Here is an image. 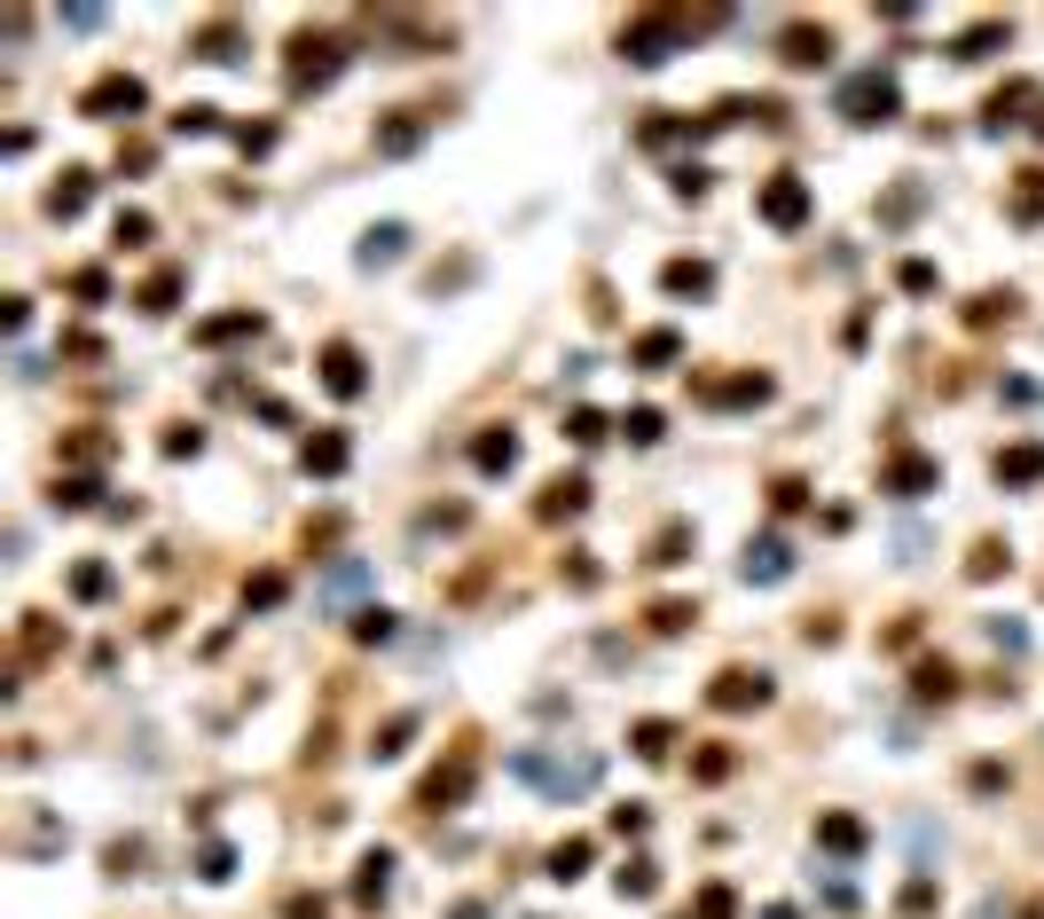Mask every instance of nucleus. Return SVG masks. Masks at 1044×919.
<instances>
[{
    "mask_svg": "<svg viewBox=\"0 0 1044 919\" xmlns=\"http://www.w3.org/2000/svg\"><path fill=\"white\" fill-rule=\"evenodd\" d=\"M71 590H79V598H103V590H111V574H103V566H79V574H71Z\"/></svg>",
    "mask_w": 1044,
    "mask_h": 919,
    "instance_id": "obj_30",
    "label": "nucleus"
},
{
    "mask_svg": "<svg viewBox=\"0 0 1044 919\" xmlns=\"http://www.w3.org/2000/svg\"><path fill=\"white\" fill-rule=\"evenodd\" d=\"M393 252H401V228H378V236H370V252H362V260H393Z\"/></svg>",
    "mask_w": 1044,
    "mask_h": 919,
    "instance_id": "obj_35",
    "label": "nucleus"
},
{
    "mask_svg": "<svg viewBox=\"0 0 1044 919\" xmlns=\"http://www.w3.org/2000/svg\"><path fill=\"white\" fill-rule=\"evenodd\" d=\"M472 456H479V472H510V464H518V441H510V433H487Z\"/></svg>",
    "mask_w": 1044,
    "mask_h": 919,
    "instance_id": "obj_14",
    "label": "nucleus"
},
{
    "mask_svg": "<svg viewBox=\"0 0 1044 919\" xmlns=\"http://www.w3.org/2000/svg\"><path fill=\"white\" fill-rule=\"evenodd\" d=\"M1036 134H1044V118H1036Z\"/></svg>",
    "mask_w": 1044,
    "mask_h": 919,
    "instance_id": "obj_37",
    "label": "nucleus"
},
{
    "mask_svg": "<svg viewBox=\"0 0 1044 919\" xmlns=\"http://www.w3.org/2000/svg\"><path fill=\"white\" fill-rule=\"evenodd\" d=\"M668 739H675L668 723H637V755H652V763H660V755H668Z\"/></svg>",
    "mask_w": 1044,
    "mask_h": 919,
    "instance_id": "obj_28",
    "label": "nucleus"
},
{
    "mask_svg": "<svg viewBox=\"0 0 1044 919\" xmlns=\"http://www.w3.org/2000/svg\"><path fill=\"white\" fill-rule=\"evenodd\" d=\"M777 48H786L794 71H817V63L833 55V32H825V24H786V40H777Z\"/></svg>",
    "mask_w": 1044,
    "mask_h": 919,
    "instance_id": "obj_4",
    "label": "nucleus"
},
{
    "mask_svg": "<svg viewBox=\"0 0 1044 919\" xmlns=\"http://www.w3.org/2000/svg\"><path fill=\"white\" fill-rule=\"evenodd\" d=\"M86 111H142V79H126V71L95 79V87H86Z\"/></svg>",
    "mask_w": 1044,
    "mask_h": 919,
    "instance_id": "obj_6",
    "label": "nucleus"
},
{
    "mask_svg": "<svg viewBox=\"0 0 1044 919\" xmlns=\"http://www.w3.org/2000/svg\"><path fill=\"white\" fill-rule=\"evenodd\" d=\"M817 833H825V849H840V857H848V849H864V825H856V817H825Z\"/></svg>",
    "mask_w": 1044,
    "mask_h": 919,
    "instance_id": "obj_17",
    "label": "nucleus"
},
{
    "mask_svg": "<svg viewBox=\"0 0 1044 919\" xmlns=\"http://www.w3.org/2000/svg\"><path fill=\"white\" fill-rule=\"evenodd\" d=\"M675 32H683V17H644V24L629 32V63H660Z\"/></svg>",
    "mask_w": 1044,
    "mask_h": 919,
    "instance_id": "obj_5",
    "label": "nucleus"
},
{
    "mask_svg": "<svg viewBox=\"0 0 1044 919\" xmlns=\"http://www.w3.org/2000/svg\"><path fill=\"white\" fill-rule=\"evenodd\" d=\"M322 385L330 393H362V354L354 347H322Z\"/></svg>",
    "mask_w": 1044,
    "mask_h": 919,
    "instance_id": "obj_7",
    "label": "nucleus"
},
{
    "mask_svg": "<svg viewBox=\"0 0 1044 919\" xmlns=\"http://www.w3.org/2000/svg\"><path fill=\"white\" fill-rule=\"evenodd\" d=\"M1036 472H1044V448H1036V441H1021V448L998 456V479H1013V487H1029Z\"/></svg>",
    "mask_w": 1044,
    "mask_h": 919,
    "instance_id": "obj_10",
    "label": "nucleus"
},
{
    "mask_svg": "<svg viewBox=\"0 0 1044 919\" xmlns=\"http://www.w3.org/2000/svg\"><path fill=\"white\" fill-rule=\"evenodd\" d=\"M244 598H251V606H276V598H283V574H259V581H251Z\"/></svg>",
    "mask_w": 1044,
    "mask_h": 919,
    "instance_id": "obj_32",
    "label": "nucleus"
},
{
    "mask_svg": "<svg viewBox=\"0 0 1044 919\" xmlns=\"http://www.w3.org/2000/svg\"><path fill=\"white\" fill-rule=\"evenodd\" d=\"M762 220H769V228H802V220H809V189H802L794 174H777V182L762 189Z\"/></svg>",
    "mask_w": 1044,
    "mask_h": 919,
    "instance_id": "obj_3",
    "label": "nucleus"
},
{
    "mask_svg": "<svg viewBox=\"0 0 1044 919\" xmlns=\"http://www.w3.org/2000/svg\"><path fill=\"white\" fill-rule=\"evenodd\" d=\"M888 487H896V495H919V487H934V464H927V456H896Z\"/></svg>",
    "mask_w": 1044,
    "mask_h": 919,
    "instance_id": "obj_13",
    "label": "nucleus"
},
{
    "mask_svg": "<svg viewBox=\"0 0 1044 919\" xmlns=\"http://www.w3.org/2000/svg\"><path fill=\"white\" fill-rule=\"evenodd\" d=\"M338 79V48L330 40H291V87L307 95V87H330Z\"/></svg>",
    "mask_w": 1044,
    "mask_h": 919,
    "instance_id": "obj_2",
    "label": "nucleus"
},
{
    "mask_svg": "<svg viewBox=\"0 0 1044 919\" xmlns=\"http://www.w3.org/2000/svg\"><path fill=\"white\" fill-rule=\"evenodd\" d=\"M754 700H769V677H746V668H731V677L715 684V708H754Z\"/></svg>",
    "mask_w": 1044,
    "mask_h": 919,
    "instance_id": "obj_9",
    "label": "nucleus"
},
{
    "mask_svg": "<svg viewBox=\"0 0 1044 919\" xmlns=\"http://www.w3.org/2000/svg\"><path fill=\"white\" fill-rule=\"evenodd\" d=\"M385 872H393V857H385V849H378V857H362V880H354V896H362V903H378V896H385Z\"/></svg>",
    "mask_w": 1044,
    "mask_h": 919,
    "instance_id": "obj_16",
    "label": "nucleus"
},
{
    "mask_svg": "<svg viewBox=\"0 0 1044 919\" xmlns=\"http://www.w3.org/2000/svg\"><path fill=\"white\" fill-rule=\"evenodd\" d=\"M652 888H660L652 865H629V872H621V896H652Z\"/></svg>",
    "mask_w": 1044,
    "mask_h": 919,
    "instance_id": "obj_33",
    "label": "nucleus"
},
{
    "mask_svg": "<svg viewBox=\"0 0 1044 919\" xmlns=\"http://www.w3.org/2000/svg\"><path fill=\"white\" fill-rule=\"evenodd\" d=\"M464 786H472V755H456L448 771H432V778H424V809H441V802H456Z\"/></svg>",
    "mask_w": 1044,
    "mask_h": 919,
    "instance_id": "obj_8",
    "label": "nucleus"
},
{
    "mask_svg": "<svg viewBox=\"0 0 1044 919\" xmlns=\"http://www.w3.org/2000/svg\"><path fill=\"white\" fill-rule=\"evenodd\" d=\"M581 504H589V487H581V479H550V487H542V519H573Z\"/></svg>",
    "mask_w": 1044,
    "mask_h": 919,
    "instance_id": "obj_11",
    "label": "nucleus"
},
{
    "mask_svg": "<svg viewBox=\"0 0 1044 919\" xmlns=\"http://www.w3.org/2000/svg\"><path fill=\"white\" fill-rule=\"evenodd\" d=\"M621 433H629V441H660V409H629Z\"/></svg>",
    "mask_w": 1044,
    "mask_h": 919,
    "instance_id": "obj_29",
    "label": "nucleus"
},
{
    "mask_svg": "<svg viewBox=\"0 0 1044 919\" xmlns=\"http://www.w3.org/2000/svg\"><path fill=\"white\" fill-rule=\"evenodd\" d=\"M173 291H182V276L165 268V276H149V283H142V307H149V314H165V307H173Z\"/></svg>",
    "mask_w": 1044,
    "mask_h": 919,
    "instance_id": "obj_21",
    "label": "nucleus"
},
{
    "mask_svg": "<svg viewBox=\"0 0 1044 919\" xmlns=\"http://www.w3.org/2000/svg\"><path fill=\"white\" fill-rule=\"evenodd\" d=\"M1021 103H1036V87H1029V79H1013L1005 95H990V126H1013V111H1021Z\"/></svg>",
    "mask_w": 1044,
    "mask_h": 919,
    "instance_id": "obj_15",
    "label": "nucleus"
},
{
    "mask_svg": "<svg viewBox=\"0 0 1044 919\" xmlns=\"http://www.w3.org/2000/svg\"><path fill=\"white\" fill-rule=\"evenodd\" d=\"M581 865H589V841H566V849L550 857V872H558V880H581Z\"/></svg>",
    "mask_w": 1044,
    "mask_h": 919,
    "instance_id": "obj_27",
    "label": "nucleus"
},
{
    "mask_svg": "<svg viewBox=\"0 0 1044 919\" xmlns=\"http://www.w3.org/2000/svg\"><path fill=\"white\" fill-rule=\"evenodd\" d=\"M660 283H668V291H707V268H700V260H675Z\"/></svg>",
    "mask_w": 1044,
    "mask_h": 919,
    "instance_id": "obj_23",
    "label": "nucleus"
},
{
    "mask_svg": "<svg viewBox=\"0 0 1044 919\" xmlns=\"http://www.w3.org/2000/svg\"><path fill=\"white\" fill-rule=\"evenodd\" d=\"M205 126H213V111H205V103H189L182 118H173V134H205Z\"/></svg>",
    "mask_w": 1044,
    "mask_h": 919,
    "instance_id": "obj_36",
    "label": "nucleus"
},
{
    "mask_svg": "<svg viewBox=\"0 0 1044 919\" xmlns=\"http://www.w3.org/2000/svg\"><path fill=\"white\" fill-rule=\"evenodd\" d=\"M998 40H1005V24H982V32H967V40H959V55H967V63H982Z\"/></svg>",
    "mask_w": 1044,
    "mask_h": 919,
    "instance_id": "obj_25",
    "label": "nucleus"
},
{
    "mask_svg": "<svg viewBox=\"0 0 1044 919\" xmlns=\"http://www.w3.org/2000/svg\"><path fill=\"white\" fill-rule=\"evenodd\" d=\"M48 205H55V213H63V220H71V213H79V205H86V174H63V189H55V197H48Z\"/></svg>",
    "mask_w": 1044,
    "mask_h": 919,
    "instance_id": "obj_26",
    "label": "nucleus"
},
{
    "mask_svg": "<svg viewBox=\"0 0 1044 919\" xmlns=\"http://www.w3.org/2000/svg\"><path fill=\"white\" fill-rule=\"evenodd\" d=\"M244 330H259V322H251V314H220V322H205V330H197V339H205V347H220V339H244Z\"/></svg>",
    "mask_w": 1044,
    "mask_h": 919,
    "instance_id": "obj_22",
    "label": "nucleus"
},
{
    "mask_svg": "<svg viewBox=\"0 0 1044 919\" xmlns=\"http://www.w3.org/2000/svg\"><path fill=\"white\" fill-rule=\"evenodd\" d=\"M746 574L777 581V574H786V543H762V550H746Z\"/></svg>",
    "mask_w": 1044,
    "mask_h": 919,
    "instance_id": "obj_20",
    "label": "nucleus"
},
{
    "mask_svg": "<svg viewBox=\"0 0 1044 919\" xmlns=\"http://www.w3.org/2000/svg\"><path fill=\"white\" fill-rule=\"evenodd\" d=\"M1013 213H1021V220H1044V174H1021V189H1013Z\"/></svg>",
    "mask_w": 1044,
    "mask_h": 919,
    "instance_id": "obj_19",
    "label": "nucleus"
},
{
    "mask_svg": "<svg viewBox=\"0 0 1044 919\" xmlns=\"http://www.w3.org/2000/svg\"><path fill=\"white\" fill-rule=\"evenodd\" d=\"M840 111H848L856 126H880V118L896 111V79H888V71H856L848 87H840Z\"/></svg>",
    "mask_w": 1044,
    "mask_h": 919,
    "instance_id": "obj_1",
    "label": "nucleus"
},
{
    "mask_svg": "<svg viewBox=\"0 0 1044 919\" xmlns=\"http://www.w3.org/2000/svg\"><path fill=\"white\" fill-rule=\"evenodd\" d=\"M299 464L330 479V472H345V441H338V433H322V441H307V448H299Z\"/></svg>",
    "mask_w": 1044,
    "mask_h": 919,
    "instance_id": "obj_12",
    "label": "nucleus"
},
{
    "mask_svg": "<svg viewBox=\"0 0 1044 919\" xmlns=\"http://www.w3.org/2000/svg\"><path fill=\"white\" fill-rule=\"evenodd\" d=\"M731 911H738L731 888H707V896H700V919H731Z\"/></svg>",
    "mask_w": 1044,
    "mask_h": 919,
    "instance_id": "obj_34",
    "label": "nucleus"
},
{
    "mask_svg": "<svg viewBox=\"0 0 1044 919\" xmlns=\"http://www.w3.org/2000/svg\"><path fill=\"white\" fill-rule=\"evenodd\" d=\"M637 362H675V330H644V339H637Z\"/></svg>",
    "mask_w": 1044,
    "mask_h": 919,
    "instance_id": "obj_24",
    "label": "nucleus"
},
{
    "mask_svg": "<svg viewBox=\"0 0 1044 919\" xmlns=\"http://www.w3.org/2000/svg\"><path fill=\"white\" fill-rule=\"evenodd\" d=\"M416 142H424V126H416V118H393V126L378 134V149H385V157H401V149H416Z\"/></svg>",
    "mask_w": 1044,
    "mask_h": 919,
    "instance_id": "obj_18",
    "label": "nucleus"
},
{
    "mask_svg": "<svg viewBox=\"0 0 1044 919\" xmlns=\"http://www.w3.org/2000/svg\"><path fill=\"white\" fill-rule=\"evenodd\" d=\"M573 441H581V448L604 441V416H597V409H573Z\"/></svg>",
    "mask_w": 1044,
    "mask_h": 919,
    "instance_id": "obj_31",
    "label": "nucleus"
}]
</instances>
